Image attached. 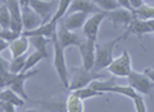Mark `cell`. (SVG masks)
<instances>
[{
	"mask_svg": "<svg viewBox=\"0 0 154 112\" xmlns=\"http://www.w3.org/2000/svg\"><path fill=\"white\" fill-rule=\"evenodd\" d=\"M129 33L128 31H125V33H122L121 36L113 38V40L104 42V43H97L96 42V60H94V66H93V71H101L103 69H106L107 66L112 63L113 60V50L115 46L121 42L122 40H125L126 36Z\"/></svg>",
	"mask_w": 154,
	"mask_h": 112,
	"instance_id": "obj_1",
	"label": "cell"
},
{
	"mask_svg": "<svg viewBox=\"0 0 154 112\" xmlns=\"http://www.w3.org/2000/svg\"><path fill=\"white\" fill-rule=\"evenodd\" d=\"M54 43V65L56 69L57 76L60 78V82L63 83L65 89L69 88V75H68V66H66V60H65V54H64V47L60 45L57 40V35L52 38Z\"/></svg>",
	"mask_w": 154,
	"mask_h": 112,
	"instance_id": "obj_2",
	"label": "cell"
},
{
	"mask_svg": "<svg viewBox=\"0 0 154 112\" xmlns=\"http://www.w3.org/2000/svg\"><path fill=\"white\" fill-rule=\"evenodd\" d=\"M96 79H103V75L98 74L96 71H88L85 69H83L82 66L80 69H74V74L71 76V80L69 82V88L68 91L73 92V91H76V89H80V88H84L96 80Z\"/></svg>",
	"mask_w": 154,
	"mask_h": 112,
	"instance_id": "obj_3",
	"label": "cell"
},
{
	"mask_svg": "<svg viewBox=\"0 0 154 112\" xmlns=\"http://www.w3.org/2000/svg\"><path fill=\"white\" fill-rule=\"evenodd\" d=\"M107 69L115 76H128L133 70L130 54L128 51H124L117 59L112 60V63L107 66Z\"/></svg>",
	"mask_w": 154,
	"mask_h": 112,
	"instance_id": "obj_4",
	"label": "cell"
},
{
	"mask_svg": "<svg viewBox=\"0 0 154 112\" xmlns=\"http://www.w3.org/2000/svg\"><path fill=\"white\" fill-rule=\"evenodd\" d=\"M129 86L133 87L137 93L141 94H150L152 89L154 88V83L148 78L144 73H137L131 70V73L128 75Z\"/></svg>",
	"mask_w": 154,
	"mask_h": 112,
	"instance_id": "obj_5",
	"label": "cell"
},
{
	"mask_svg": "<svg viewBox=\"0 0 154 112\" xmlns=\"http://www.w3.org/2000/svg\"><path fill=\"white\" fill-rule=\"evenodd\" d=\"M82 61H83V69L91 71L94 66L96 60V41L91 38H84L79 45Z\"/></svg>",
	"mask_w": 154,
	"mask_h": 112,
	"instance_id": "obj_6",
	"label": "cell"
},
{
	"mask_svg": "<svg viewBox=\"0 0 154 112\" xmlns=\"http://www.w3.org/2000/svg\"><path fill=\"white\" fill-rule=\"evenodd\" d=\"M29 5L36 12L41 15L42 24L50 22L54 17V10L59 7L57 0H51V2H45V0H29Z\"/></svg>",
	"mask_w": 154,
	"mask_h": 112,
	"instance_id": "obj_7",
	"label": "cell"
},
{
	"mask_svg": "<svg viewBox=\"0 0 154 112\" xmlns=\"http://www.w3.org/2000/svg\"><path fill=\"white\" fill-rule=\"evenodd\" d=\"M87 13L84 12H73V13H66L59 19L57 23L64 26L69 31H78L83 28L85 20H87Z\"/></svg>",
	"mask_w": 154,
	"mask_h": 112,
	"instance_id": "obj_8",
	"label": "cell"
},
{
	"mask_svg": "<svg viewBox=\"0 0 154 112\" xmlns=\"http://www.w3.org/2000/svg\"><path fill=\"white\" fill-rule=\"evenodd\" d=\"M106 18V12H98L94 13L91 18H87L85 23L83 26V33L85 38H91V40L97 41V36H98V30L100 26L103 22V19Z\"/></svg>",
	"mask_w": 154,
	"mask_h": 112,
	"instance_id": "obj_9",
	"label": "cell"
},
{
	"mask_svg": "<svg viewBox=\"0 0 154 112\" xmlns=\"http://www.w3.org/2000/svg\"><path fill=\"white\" fill-rule=\"evenodd\" d=\"M5 4L10 13V30L14 32H23V22H22V7L18 0H5Z\"/></svg>",
	"mask_w": 154,
	"mask_h": 112,
	"instance_id": "obj_10",
	"label": "cell"
},
{
	"mask_svg": "<svg viewBox=\"0 0 154 112\" xmlns=\"http://www.w3.org/2000/svg\"><path fill=\"white\" fill-rule=\"evenodd\" d=\"M38 74V70H28V71H23V73H18V74L14 75V79L12 82V84H10V89H12L13 92H15L18 94L19 97H22L24 101L27 99L28 101L29 97L28 94L26 93V89H24V82L27 79H29L31 76H33Z\"/></svg>",
	"mask_w": 154,
	"mask_h": 112,
	"instance_id": "obj_11",
	"label": "cell"
},
{
	"mask_svg": "<svg viewBox=\"0 0 154 112\" xmlns=\"http://www.w3.org/2000/svg\"><path fill=\"white\" fill-rule=\"evenodd\" d=\"M22 22H23V31L35 30L42 24V18L31 5L22 7Z\"/></svg>",
	"mask_w": 154,
	"mask_h": 112,
	"instance_id": "obj_12",
	"label": "cell"
},
{
	"mask_svg": "<svg viewBox=\"0 0 154 112\" xmlns=\"http://www.w3.org/2000/svg\"><path fill=\"white\" fill-rule=\"evenodd\" d=\"M106 18H108L113 24H125L129 26L131 23V20L135 18V14L133 10H129L126 8L119 7L113 10L106 12Z\"/></svg>",
	"mask_w": 154,
	"mask_h": 112,
	"instance_id": "obj_13",
	"label": "cell"
},
{
	"mask_svg": "<svg viewBox=\"0 0 154 112\" xmlns=\"http://www.w3.org/2000/svg\"><path fill=\"white\" fill-rule=\"evenodd\" d=\"M57 22H54L50 20L47 23H43L41 26H38L35 30H31V31H23L22 35L26 36V37H33V36H43V37H47L52 40V38L56 36L57 33Z\"/></svg>",
	"mask_w": 154,
	"mask_h": 112,
	"instance_id": "obj_14",
	"label": "cell"
},
{
	"mask_svg": "<svg viewBox=\"0 0 154 112\" xmlns=\"http://www.w3.org/2000/svg\"><path fill=\"white\" fill-rule=\"evenodd\" d=\"M73 12H84L87 14H94L98 12H102V10L93 0H71L66 13H73Z\"/></svg>",
	"mask_w": 154,
	"mask_h": 112,
	"instance_id": "obj_15",
	"label": "cell"
},
{
	"mask_svg": "<svg viewBox=\"0 0 154 112\" xmlns=\"http://www.w3.org/2000/svg\"><path fill=\"white\" fill-rule=\"evenodd\" d=\"M56 35H57V40H59L60 45H61L64 48H66L69 46H79L80 42L83 41L79 37V35L74 33V31H69L61 24L59 26V31Z\"/></svg>",
	"mask_w": 154,
	"mask_h": 112,
	"instance_id": "obj_16",
	"label": "cell"
},
{
	"mask_svg": "<svg viewBox=\"0 0 154 112\" xmlns=\"http://www.w3.org/2000/svg\"><path fill=\"white\" fill-rule=\"evenodd\" d=\"M128 33H133V35L137 36V37H143V35H146V33H150L152 32V28L149 26V22L144 20V19H140V18H135L131 20V23L128 27Z\"/></svg>",
	"mask_w": 154,
	"mask_h": 112,
	"instance_id": "obj_17",
	"label": "cell"
},
{
	"mask_svg": "<svg viewBox=\"0 0 154 112\" xmlns=\"http://www.w3.org/2000/svg\"><path fill=\"white\" fill-rule=\"evenodd\" d=\"M29 43L31 42L28 40V37H26L23 35H20L18 38L12 41L9 43V50H10V54H12V58H18L20 55H24L29 47Z\"/></svg>",
	"mask_w": 154,
	"mask_h": 112,
	"instance_id": "obj_18",
	"label": "cell"
},
{
	"mask_svg": "<svg viewBox=\"0 0 154 112\" xmlns=\"http://www.w3.org/2000/svg\"><path fill=\"white\" fill-rule=\"evenodd\" d=\"M29 42L33 45L36 51L41 52L43 55L45 59L50 58V52H48V42H50V38L47 37H43V36H33V37H29Z\"/></svg>",
	"mask_w": 154,
	"mask_h": 112,
	"instance_id": "obj_19",
	"label": "cell"
},
{
	"mask_svg": "<svg viewBox=\"0 0 154 112\" xmlns=\"http://www.w3.org/2000/svg\"><path fill=\"white\" fill-rule=\"evenodd\" d=\"M0 99L13 103L15 107H23L24 106V99L22 97H19L18 94L15 92H13L10 88L0 89Z\"/></svg>",
	"mask_w": 154,
	"mask_h": 112,
	"instance_id": "obj_20",
	"label": "cell"
},
{
	"mask_svg": "<svg viewBox=\"0 0 154 112\" xmlns=\"http://www.w3.org/2000/svg\"><path fill=\"white\" fill-rule=\"evenodd\" d=\"M66 111L68 112H83L84 111V106H83V99L79 98L78 96L71 92V94L68 97L66 103Z\"/></svg>",
	"mask_w": 154,
	"mask_h": 112,
	"instance_id": "obj_21",
	"label": "cell"
},
{
	"mask_svg": "<svg viewBox=\"0 0 154 112\" xmlns=\"http://www.w3.org/2000/svg\"><path fill=\"white\" fill-rule=\"evenodd\" d=\"M106 92H111V93H119V94H122V96L125 97H129L133 99L137 92L135 91V89L133 87H130V86H117V84H115V86H111V87H108L106 89Z\"/></svg>",
	"mask_w": 154,
	"mask_h": 112,
	"instance_id": "obj_22",
	"label": "cell"
},
{
	"mask_svg": "<svg viewBox=\"0 0 154 112\" xmlns=\"http://www.w3.org/2000/svg\"><path fill=\"white\" fill-rule=\"evenodd\" d=\"M133 12H134L136 18H140V19H144V20L154 19V7H152V5L143 4L141 7L134 9Z\"/></svg>",
	"mask_w": 154,
	"mask_h": 112,
	"instance_id": "obj_23",
	"label": "cell"
},
{
	"mask_svg": "<svg viewBox=\"0 0 154 112\" xmlns=\"http://www.w3.org/2000/svg\"><path fill=\"white\" fill-rule=\"evenodd\" d=\"M73 93L75 96H78L79 98L82 99H88V98H92V97H101L103 92H100V91H96L93 89L91 86H87L84 88H80V89H76V91H73Z\"/></svg>",
	"mask_w": 154,
	"mask_h": 112,
	"instance_id": "obj_24",
	"label": "cell"
},
{
	"mask_svg": "<svg viewBox=\"0 0 154 112\" xmlns=\"http://www.w3.org/2000/svg\"><path fill=\"white\" fill-rule=\"evenodd\" d=\"M26 60H27V56H24V55H20L18 58H13V60L10 61V64H9V71L14 73V74L22 73L24 69Z\"/></svg>",
	"mask_w": 154,
	"mask_h": 112,
	"instance_id": "obj_25",
	"label": "cell"
},
{
	"mask_svg": "<svg viewBox=\"0 0 154 112\" xmlns=\"http://www.w3.org/2000/svg\"><path fill=\"white\" fill-rule=\"evenodd\" d=\"M43 59H45V58H43V55L41 52H38V51H35L33 54H31L28 58H27V60H26V65H24L23 71L32 70V69H33V66H36ZM23 71H22V73H23Z\"/></svg>",
	"mask_w": 154,
	"mask_h": 112,
	"instance_id": "obj_26",
	"label": "cell"
},
{
	"mask_svg": "<svg viewBox=\"0 0 154 112\" xmlns=\"http://www.w3.org/2000/svg\"><path fill=\"white\" fill-rule=\"evenodd\" d=\"M0 27H2L3 30L10 28V13H9L7 4L0 7Z\"/></svg>",
	"mask_w": 154,
	"mask_h": 112,
	"instance_id": "obj_27",
	"label": "cell"
},
{
	"mask_svg": "<svg viewBox=\"0 0 154 112\" xmlns=\"http://www.w3.org/2000/svg\"><path fill=\"white\" fill-rule=\"evenodd\" d=\"M71 3V0H59V7H57V10L56 13L54 14L52 19L54 22H59V19L61 18L63 15H65V13H66V10L69 8V5Z\"/></svg>",
	"mask_w": 154,
	"mask_h": 112,
	"instance_id": "obj_28",
	"label": "cell"
},
{
	"mask_svg": "<svg viewBox=\"0 0 154 112\" xmlns=\"http://www.w3.org/2000/svg\"><path fill=\"white\" fill-rule=\"evenodd\" d=\"M93 2H94L103 12H109V10H113L120 7L117 0H93Z\"/></svg>",
	"mask_w": 154,
	"mask_h": 112,
	"instance_id": "obj_29",
	"label": "cell"
},
{
	"mask_svg": "<svg viewBox=\"0 0 154 112\" xmlns=\"http://www.w3.org/2000/svg\"><path fill=\"white\" fill-rule=\"evenodd\" d=\"M14 73L12 71H2L0 73V89L4 88H9L10 84H12L13 79H14Z\"/></svg>",
	"mask_w": 154,
	"mask_h": 112,
	"instance_id": "obj_30",
	"label": "cell"
},
{
	"mask_svg": "<svg viewBox=\"0 0 154 112\" xmlns=\"http://www.w3.org/2000/svg\"><path fill=\"white\" fill-rule=\"evenodd\" d=\"M20 35H22V33L14 32L13 30H10V28H7V30H3V28H2V31H0V38H2V40H5L9 43L12 41H14L15 38H18Z\"/></svg>",
	"mask_w": 154,
	"mask_h": 112,
	"instance_id": "obj_31",
	"label": "cell"
},
{
	"mask_svg": "<svg viewBox=\"0 0 154 112\" xmlns=\"http://www.w3.org/2000/svg\"><path fill=\"white\" fill-rule=\"evenodd\" d=\"M134 101V104H135V111L136 112H146V106H145V102H144V98H143L139 93L133 98Z\"/></svg>",
	"mask_w": 154,
	"mask_h": 112,
	"instance_id": "obj_32",
	"label": "cell"
},
{
	"mask_svg": "<svg viewBox=\"0 0 154 112\" xmlns=\"http://www.w3.org/2000/svg\"><path fill=\"white\" fill-rule=\"evenodd\" d=\"M45 106V110L48 111H66V106L65 103H41Z\"/></svg>",
	"mask_w": 154,
	"mask_h": 112,
	"instance_id": "obj_33",
	"label": "cell"
},
{
	"mask_svg": "<svg viewBox=\"0 0 154 112\" xmlns=\"http://www.w3.org/2000/svg\"><path fill=\"white\" fill-rule=\"evenodd\" d=\"M9 64L10 63H8V61L5 60L4 58L0 56V73H2V71H8L9 70Z\"/></svg>",
	"mask_w": 154,
	"mask_h": 112,
	"instance_id": "obj_34",
	"label": "cell"
},
{
	"mask_svg": "<svg viewBox=\"0 0 154 112\" xmlns=\"http://www.w3.org/2000/svg\"><path fill=\"white\" fill-rule=\"evenodd\" d=\"M117 3H119L120 7L126 8V9H129V10H134V8L130 5V2H129V0H117Z\"/></svg>",
	"mask_w": 154,
	"mask_h": 112,
	"instance_id": "obj_35",
	"label": "cell"
},
{
	"mask_svg": "<svg viewBox=\"0 0 154 112\" xmlns=\"http://www.w3.org/2000/svg\"><path fill=\"white\" fill-rule=\"evenodd\" d=\"M129 2H130V5H131V7H133L134 9L139 8V7H141V5L144 4V3H143V0H129Z\"/></svg>",
	"mask_w": 154,
	"mask_h": 112,
	"instance_id": "obj_36",
	"label": "cell"
},
{
	"mask_svg": "<svg viewBox=\"0 0 154 112\" xmlns=\"http://www.w3.org/2000/svg\"><path fill=\"white\" fill-rule=\"evenodd\" d=\"M144 74L154 83V69H145V70H144Z\"/></svg>",
	"mask_w": 154,
	"mask_h": 112,
	"instance_id": "obj_37",
	"label": "cell"
},
{
	"mask_svg": "<svg viewBox=\"0 0 154 112\" xmlns=\"http://www.w3.org/2000/svg\"><path fill=\"white\" fill-rule=\"evenodd\" d=\"M9 47V42H7L5 40H2L0 38V52H3L4 50H7Z\"/></svg>",
	"mask_w": 154,
	"mask_h": 112,
	"instance_id": "obj_38",
	"label": "cell"
},
{
	"mask_svg": "<svg viewBox=\"0 0 154 112\" xmlns=\"http://www.w3.org/2000/svg\"><path fill=\"white\" fill-rule=\"evenodd\" d=\"M20 7H26V5H29V0H18Z\"/></svg>",
	"mask_w": 154,
	"mask_h": 112,
	"instance_id": "obj_39",
	"label": "cell"
},
{
	"mask_svg": "<svg viewBox=\"0 0 154 112\" xmlns=\"http://www.w3.org/2000/svg\"><path fill=\"white\" fill-rule=\"evenodd\" d=\"M148 22H149V26L152 28V32L154 33V19H150V20H148Z\"/></svg>",
	"mask_w": 154,
	"mask_h": 112,
	"instance_id": "obj_40",
	"label": "cell"
}]
</instances>
